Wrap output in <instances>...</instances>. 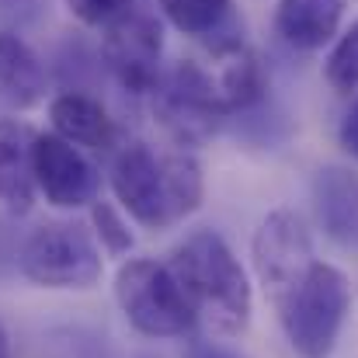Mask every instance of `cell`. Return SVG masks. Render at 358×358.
Returning <instances> with one entry per match:
<instances>
[{
  "mask_svg": "<svg viewBox=\"0 0 358 358\" xmlns=\"http://www.w3.org/2000/svg\"><path fill=\"white\" fill-rule=\"evenodd\" d=\"M220 56V77H216V87H220V98L227 105V115L234 112H250L254 105L264 101L268 94V77H264V66L257 59V52L247 45V42H237Z\"/></svg>",
  "mask_w": 358,
  "mask_h": 358,
  "instance_id": "obj_15",
  "label": "cell"
},
{
  "mask_svg": "<svg viewBox=\"0 0 358 358\" xmlns=\"http://www.w3.org/2000/svg\"><path fill=\"white\" fill-rule=\"evenodd\" d=\"M254 275L271 303H278L317 261L313 257V237L292 209H275L261 220L250 240Z\"/></svg>",
  "mask_w": 358,
  "mask_h": 358,
  "instance_id": "obj_7",
  "label": "cell"
},
{
  "mask_svg": "<svg viewBox=\"0 0 358 358\" xmlns=\"http://www.w3.org/2000/svg\"><path fill=\"white\" fill-rule=\"evenodd\" d=\"M49 122H52V132L77 150L84 146V150H94V153H108L119 143L115 119L105 112V105L87 98V94H77V91L52 98Z\"/></svg>",
  "mask_w": 358,
  "mask_h": 358,
  "instance_id": "obj_11",
  "label": "cell"
},
{
  "mask_svg": "<svg viewBox=\"0 0 358 358\" xmlns=\"http://www.w3.org/2000/svg\"><path fill=\"white\" fill-rule=\"evenodd\" d=\"M324 77L338 94H352L358 91V17L341 31V38L334 42V49L324 59Z\"/></svg>",
  "mask_w": 358,
  "mask_h": 358,
  "instance_id": "obj_17",
  "label": "cell"
},
{
  "mask_svg": "<svg viewBox=\"0 0 358 358\" xmlns=\"http://www.w3.org/2000/svg\"><path fill=\"white\" fill-rule=\"evenodd\" d=\"M94 209H91V223H94V234L101 240V247L108 250V254H125V250H132V230H129V223L119 216V209L112 206V202H91Z\"/></svg>",
  "mask_w": 358,
  "mask_h": 358,
  "instance_id": "obj_18",
  "label": "cell"
},
{
  "mask_svg": "<svg viewBox=\"0 0 358 358\" xmlns=\"http://www.w3.org/2000/svg\"><path fill=\"white\" fill-rule=\"evenodd\" d=\"M139 3H143V0H66L70 14H73L77 21L91 24V28H108V24H115L119 17L139 10Z\"/></svg>",
  "mask_w": 358,
  "mask_h": 358,
  "instance_id": "obj_19",
  "label": "cell"
},
{
  "mask_svg": "<svg viewBox=\"0 0 358 358\" xmlns=\"http://www.w3.org/2000/svg\"><path fill=\"white\" fill-rule=\"evenodd\" d=\"M0 91L17 108H35L45 98L42 59L24 38L10 31H0Z\"/></svg>",
  "mask_w": 358,
  "mask_h": 358,
  "instance_id": "obj_16",
  "label": "cell"
},
{
  "mask_svg": "<svg viewBox=\"0 0 358 358\" xmlns=\"http://www.w3.org/2000/svg\"><path fill=\"white\" fill-rule=\"evenodd\" d=\"M153 112L178 143H206L227 119L216 77L195 59H181L171 73H160L153 87Z\"/></svg>",
  "mask_w": 358,
  "mask_h": 358,
  "instance_id": "obj_6",
  "label": "cell"
},
{
  "mask_svg": "<svg viewBox=\"0 0 358 358\" xmlns=\"http://www.w3.org/2000/svg\"><path fill=\"white\" fill-rule=\"evenodd\" d=\"M0 358H7V355H3V338H0Z\"/></svg>",
  "mask_w": 358,
  "mask_h": 358,
  "instance_id": "obj_21",
  "label": "cell"
},
{
  "mask_svg": "<svg viewBox=\"0 0 358 358\" xmlns=\"http://www.w3.org/2000/svg\"><path fill=\"white\" fill-rule=\"evenodd\" d=\"M119 206L146 230H167L202 206L206 181L192 153L157 157L146 143H125L112 164Z\"/></svg>",
  "mask_w": 358,
  "mask_h": 358,
  "instance_id": "obj_1",
  "label": "cell"
},
{
  "mask_svg": "<svg viewBox=\"0 0 358 358\" xmlns=\"http://www.w3.org/2000/svg\"><path fill=\"white\" fill-rule=\"evenodd\" d=\"M167 268L181 285L192 313L202 317L213 331L237 338L250 327L254 313L250 278L234 247L216 230H192L171 250Z\"/></svg>",
  "mask_w": 358,
  "mask_h": 358,
  "instance_id": "obj_2",
  "label": "cell"
},
{
  "mask_svg": "<svg viewBox=\"0 0 358 358\" xmlns=\"http://www.w3.org/2000/svg\"><path fill=\"white\" fill-rule=\"evenodd\" d=\"M345 17V0H278L275 3V31L289 49L317 52L324 49Z\"/></svg>",
  "mask_w": 358,
  "mask_h": 358,
  "instance_id": "obj_13",
  "label": "cell"
},
{
  "mask_svg": "<svg viewBox=\"0 0 358 358\" xmlns=\"http://www.w3.org/2000/svg\"><path fill=\"white\" fill-rule=\"evenodd\" d=\"M289 348L299 358H331L352 310L348 275L327 261H313L306 275L275 303Z\"/></svg>",
  "mask_w": 358,
  "mask_h": 358,
  "instance_id": "obj_3",
  "label": "cell"
},
{
  "mask_svg": "<svg viewBox=\"0 0 358 358\" xmlns=\"http://www.w3.org/2000/svg\"><path fill=\"white\" fill-rule=\"evenodd\" d=\"M313 206L324 234L338 247L358 250V174L348 167H320L313 178Z\"/></svg>",
  "mask_w": 358,
  "mask_h": 358,
  "instance_id": "obj_12",
  "label": "cell"
},
{
  "mask_svg": "<svg viewBox=\"0 0 358 358\" xmlns=\"http://www.w3.org/2000/svg\"><path fill=\"white\" fill-rule=\"evenodd\" d=\"M338 143H341V150L352 160H358V94H355V101H352V108L345 112L341 125H338Z\"/></svg>",
  "mask_w": 358,
  "mask_h": 358,
  "instance_id": "obj_20",
  "label": "cell"
},
{
  "mask_svg": "<svg viewBox=\"0 0 358 358\" xmlns=\"http://www.w3.org/2000/svg\"><path fill=\"white\" fill-rule=\"evenodd\" d=\"M122 317L146 338H181L195 327V313L174 282L171 268L150 257H132L115 271Z\"/></svg>",
  "mask_w": 358,
  "mask_h": 358,
  "instance_id": "obj_4",
  "label": "cell"
},
{
  "mask_svg": "<svg viewBox=\"0 0 358 358\" xmlns=\"http://www.w3.org/2000/svg\"><path fill=\"white\" fill-rule=\"evenodd\" d=\"M160 10L178 31L209 38L216 52L243 42L234 21V0H160Z\"/></svg>",
  "mask_w": 358,
  "mask_h": 358,
  "instance_id": "obj_14",
  "label": "cell"
},
{
  "mask_svg": "<svg viewBox=\"0 0 358 358\" xmlns=\"http://www.w3.org/2000/svg\"><path fill=\"white\" fill-rule=\"evenodd\" d=\"M105 63L112 77L132 94H153L160 80V56H164V31L157 17L132 10L105 28L101 42Z\"/></svg>",
  "mask_w": 358,
  "mask_h": 358,
  "instance_id": "obj_8",
  "label": "cell"
},
{
  "mask_svg": "<svg viewBox=\"0 0 358 358\" xmlns=\"http://www.w3.org/2000/svg\"><path fill=\"white\" fill-rule=\"evenodd\" d=\"M35 192H42L45 202L56 209H80L98 199V171L77 146H70L56 132H38Z\"/></svg>",
  "mask_w": 358,
  "mask_h": 358,
  "instance_id": "obj_9",
  "label": "cell"
},
{
  "mask_svg": "<svg viewBox=\"0 0 358 358\" xmlns=\"http://www.w3.org/2000/svg\"><path fill=\"white\" fill-rule=\"evenodd\" d=\"M101 250L80 223H42L21 247V271L42 289H91L101 278Z\"/></svg>",
  "mask_w": 358,
  "mask_h": 358,
  "instance_id": "obj_5",
  "label": "cell"
},
{
  "mask_svg": "<svg viewBox=\"0 0 358 358\" xmlns=\"http://www.w3.org/2000/svg\"><path fill=\"white\" fill-rule=\"evenodd\" d=\"M35 125L0 119V206L28 213L35 202Z\"/></svg>",
  "mask_w": 358,
  "mask_h": 358,
  "instance_id": "obj_10",
  "label": "cell"
}]
</instances>
